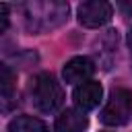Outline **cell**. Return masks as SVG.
<instances>
[{
	"label": "cell",
	"mask_w": 132,
	"mask_h": 132,
	"mask_svg": "<svg viewBox=\"0 0 132 132\" xmlns=\"http://www.w3.org/2000/svg\"><path fill=\"white\" fill-rule=\"evenodd\" d=\"M6 12H8V6L2 4V6H0V33L6 31V27H8V16H6Z\"/></svg>",
	"instance_id": "cell-10"
},
{
	"label": "cell",
	"mask_w": 132,
	"mask_h": 132,
	"mask_svg": "<svg viewBox=\"0 0 132 132\" xmlns=\"http://www.w3.org/2000/svg\"><path fill=\"white\" fill-rule=\"evenodd\" d=\"M132 113V91L118 87L109 93L105 107L101 109V122L105 126H124Z\"/></svg>",
	"instance_id": "cell-3"
},
{
	"label": "cell",
	"mask_w": 132,
	"mask_h": 132,
	"mask_svg": "<svg viewBox=\"0 0 132 132\" xmlns=\"http://www.w3.org/2000/svg\"><path fill=\"white\" fill-rule=\"evenodd\" d=\"M12 82H14V74L4 64L2 66V97H4V101H8V97L12 95Z\"/></svg>",
	"instance_id": "cell-9"
},
{
	"label": "cell",
	"mask_w": 132,
	"mask_h": 132,
	"mask_svg": "<svg viewBox=\"0 0 132 132\" xmlns=\"http://www.w3.org/2000/svg\"><path fill=\"white\" fill-rule=\"evenodd\" d=\"M78 23L85 25V27H103L105 23H109L111 14H113V8L109 2H101V0H91V2H82L78 4Z\"/></svg>",
	"instance_id": "cell-4"
},
{
	"label": "cell",
	"mask_w": 132,
	"mask_h": 132,
	"mask_svg": "<svg viewBox=\"0 0 132 132\" xmlns=\"http://www.w3.org/2000/svg\"><path fill=\"white\" fill-rule=\"evenodd\" d=\"M89 126V118L85 116L82 109H66L58 116L56 120V132H82Z\"/></svg>",
	"instance_id": "cell-7"
},
{
	"label": "cell",
	"mask_w": 132,
	"mask_h": 132,
	"mask_svg": "<svg viewBox=\"0 0 132 132\" xmlns=\"http://www.w3.org/2000/svg\"><path fill=\"white\" fill-rule=\"evenodd\" d=\"M101 95H103V87L95 80H89V82H82L74 89V103L82 111H89V109H95L99 105Z\"/></svg>",
	"instance_id": "cell-6"
},
{
	"label": "cell",
	"mask_w": 132,
	"mask_h": 132,
	"mask_svg": "<svg viewBox=\"0 0 132 132\" xmlns=\"http://www.w3.org/2000/svg\"><path fill=\"white\" fill-rule=\"evenodd\" d=\"M25 25L29 31L45 33L60 27L68 19V4L66 2H27L23 4Z\"/></svg>",
	"instance_id": "cell-1"
},
{
	"label": "cell",
	"mask_w": 132,
	"mask_h": 132,
	"mask_svg": "<svg viewBox=\"0 0 132 132\" xmlns=\"http://www.w3.org/2000/svg\"><path fill=\"white\" fill-rule=\"evenodd\" d=\"M8 132H47V126L33 116H16L8 124Z\"/></svg>",
	"instance_id": "cell-8"
},
{
	"label": "cell",
	"mask_w": 132,
	"mask_h": 132,
	"mask_svg": "<svg viewBox=\"0 0 132 132\" xmlns=\"http://www.w3.org/2000/svg\"><path fill=\"white\" fill-rule=\"evenodd\" d=\"M93 72H95V64L89 58H85V56L70 58L64 64V70H62L64 80L68 85H76V87L82 85V82H89L91 76H93Z\"/></svg>",
	"instance_id": "cell-5"
},
{
	"label": "cell",
	"mask_w": 132,
	"mask_h": 132,
	"mask_svg": "<svg viewBox=\"0 0 132 132\" xmlns=\"http://www.w3.org/2000/svg\"><path fill=\"white\" fill-rule=\"evenodd\" d=\"M128 45H130V50H132V29H130V33H128Z\"/></svg>",
	"instance_id": "cell-11"
},
{
	"label": "cell",
	"mask_w": 132,
	"mask_h": 132,
	"mask_svg": "<svg viewBox=\"0 0 132 132\" xmlns=\"http://www.w3.org/2000/svg\"><path fill=\"white\" fill-rule=\"evenodd\" d=\"M31 101L41 113H52L62 105L64 91L50 72H41L31 80Z\"/></svg>",
	"instance_id": "cell-2"
}]
</instances>
